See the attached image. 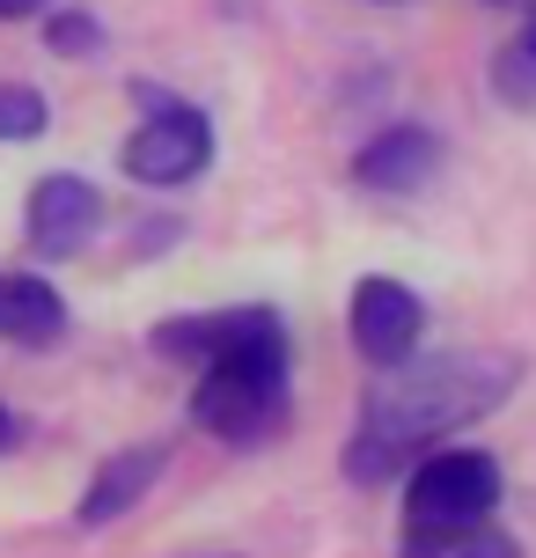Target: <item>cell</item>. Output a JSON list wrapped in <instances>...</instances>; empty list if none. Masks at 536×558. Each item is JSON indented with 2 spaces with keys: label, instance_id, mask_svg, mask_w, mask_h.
<instances>
[{
  "label": "cell",
  "instance_id": "2e32d148",
  "mask_svg": "<svg viewBox=\"0 0 536 558\" xmlns=\"http://www.w3.org/2000/svg\"><path fill=\"white\" fill-rule=\"evenodd\" d=\"M522 45L536 52V0H522Z\"/></svg>",
  "mask_w": 536,
  "mask_h": 558
},
{
  "label": "cell",
  "instance_id": "ac0fdd59",
  "mask_svg": "<svg viewBox=\"0 0 536 558\" xmlns=\"http://www.w3.org/2000/svg\"><path fill=\"white\" fill-rule=\"evenodd\" d=\"M382 8H390V0H382Z\"/></svg>",
  "mask_w": 536,
  "mask_h": 558
},
{
  "label": "cell",
  "instance_id": "8992f818",
  "mask_svg": "<svg viewBox=\"0 0 536 558\" xmlns=\"http://www.w3.org/2000/svg\"><path fill=\"white\" fill-rule=\"evenodd\" d=\"M345 338H353V353H361L375 375H382V367H404L426 345V302L404 279L367 272L361 287H353V302H345Z\"/></svg>",
  "mask_w": 536,
  "mask_h": 558
},
{
  "label": "cell",
  "instance_id": "5b68a950",
  "mask_svg": "<svg viewBox=\"0 0 536 558\" xmlns=\"http://www.w3.org/2000/svg\"><path fill=\"white\" fill-rule=\"evenodd\" d=\"M103 221H111L103 192L88 177H74V169L37 177L29 198H23V243H29L37 265H74V257H88L96 235H103Z\"/></svg>",
  "mask_w": 536,
  "mask_h": 558
},
{
  "label": "cell",
  "instance_id": "6da1fadb",
  "mask_svg": "<svg viewBox=\"0 0 536 558\" xmlns=\"http://www.w3.org/2000/svg\"><path fill=\"white\" fill-rule=\"evenodd\" d=\"M155 361L192 367V426L214 434L221 448H272L294 426V331L272 302L243 308H192V316H162L155 331Z\"/></svg>",
  "mask_w": 536,
  "mask_h": 558
},
{
  "label": "cell",
  "instance_id": "4fadbf2b",
  "mask_svg": "<svg viewBox=\"0 0 536 558\" xmlns=\"http://www.w3.org/2000/svg\"><path fill=\"white\" fill-rule=\"evenodd\" d=\"M449 558H522V544H514V536L500 530V522H485V530H471Z\"/></svg>",
  "mask_w": 536,
  "mask_h": 558
},
{
  "label": "cell",
  "instance_id": "9c48e42d",
  "mask_svg": "<svg viewBox=\"0 0 536 558\" xmlns=\"http://www.w3.org/2000/svg\"><path fill=\"white\" fill-rule=\"evenodd\" d=\"M74 331V308L45 272H0V338L15 353H52Z\"/></svg>",
  "mask_w": 536,
  "mask_h": 558
},
{
  "label": "cell",
  "instance_id": "ba28073f",
  "mask_svg": "<svg viewBox=\"0 0 536 558\" xmlns=\"http://www.w3.org/2000/svg\"><path fill=\"white\" fill-rule=\"evenodd\" d=\"M162 471H170V441H133V448H118V456H103V463L88 471V485H82L74 522H82V530H111V522H125V514L155 493Z\"/></svg>",
  "mask_w": 536,
  "mask_h": 558
},
{
  "label": "cell",
  "instance_id": "e0dca14e",
  "mask_svg": "<svg viewBox=\"0 0 536 558\" xmlns=\"http://www.w3.org/2000/svg\"><path fill=\"white\" fill-rule=\"evenodd\" d=\"M478 8H522V0H478Z\"/></svg>",
  "mask_w": 536,
  "mask_h": 558
},
{
  "label": "cell",
  "instance_id": "8fae6325",
  "mask_svg": "<svg viewBox=\"0 0 536 558\" xmlns=\"http://www.w3.org/2000/svg\"><path fill=\"white\" fill-rule=\"evenodd\" d=\"M45 125H52V104H45V88L0 82V140H8V147H23V140H45Z\"/></svg>",
  "mask_w": 536,
  "mask_h": 558
},
{
  "label": "cell",
  "instance_id": "52a82bcc",
  "mask_svg": "<svg viewBox=\"0 0 536 558\" xmlns=\"http://www.w3.org/2000/svg\"><path fill=\"white\" fill-rule=\"evenodd\" d=\"M441 162H449V140L434 133V125H419V118H397V125L361 140L353 184L375 192V198H419L426 184L441 177Z\"/></svg>",
  "mask_w": 536,
  "mask_h": 558
},
{
  "label": "cell",
  "instance_id": "277c9868",
  "mask_svg": "<svg viewBox=\"0 0 536 558\" xmlns=\"http://www.w3.org/2000/svg\"><path fill=\"white\" fill-rule=\"evenodd\" d=\"M133 104H141V125L118 147V169L133 184H147V192H184V184H198L214 169V155H221L214 118L198 111V104H184V96H170V88H155V82L133 88Z\"/></svg>",
  "mask_w": 536,
  "mask_h": 558
},
{
  "label": "cell",
  "instance_id": "7c38bea8",
  "mask_svg": "<svg viewBox=\"0 0 536 558\" xmlns=\"http://www.w3.org/2000/svg\"><path fill=\"white\" fill-rule=\"evenodd\" d=\"M492 96H500L508 111H536V52L522 45V37L492 59Z\"/></svg>",
  "mask_w": 536,
  "mask_h": 558
},
{
  "label": "cell",
  "instance_id": "5bb4252c",
  "mask_svg": "<svg viewBox=\"0 0 536 558\" xmlns=\"http://www.w3.org/2000/svg\"><path fill=\"white\" fill-rule=\"evenodd\" d=\"M15 448H23V418L0 404V456H15Z\"/></svg>",
  "mask_w": 536,
  "mask_h": 558
},
{
  "label": "cell",
  "instance_id": "30bf717a",
  "mask_svg": "<svg viewBox=\"0 0 536 558\" xmlns=\"http://www.w3.org/2000/svg\"><path fill=\"white\" fill-rule=\"evenodd\" d=\"M103 45H111L103 15H88V8H45V52L52 59H103Z\"/></svg>",
  "mask_w": 536,
  "mask_h": 558
},
{
  "label": "cell",
  "instance_id": "3957f363",
  "mask_svg": "<svg viewBox=\"0 0 536 558\" xmlns=\"http://www.w3.org/2000/svg\"><path fill=\"white\" fill-rule=\"evenodd\" d=\"M508 500V471L492 448H426L404 471L397 558H449L471 530H485Z\"/></svg>",
  "mask_w": 536,
  "mask_h": 558
},
{
  "label": "cell",
  "instance_id": "9a60e30c",
  "mask_svg": "<svg viewBox=\"0 0 536 558\" xmlns=\"http://www.w3.org/2000/svg\"><path fill=\"white\" fill-rule=\"evenodd\" d=\"M52 0H0V23H23V15H45Z\"/></svg>",
  "mask_w": 536,
  "mask_h": 558
},
{
  "label": "cell",
  "instance_id": "7a4b0ae2",
  "mask_svg": "<svg viewBox=\"0 0 536 558\" xmlns=\"http://www.w3.org/2000/svg\"><path fill=\"white\" fill-rule=\"evenodd\" d=\"M522 390V353H492V345H463V353H412L404 367H382L375 390L353 412L339 471L361 493H382L419 463L426 448L471 434Z\"/></svg>",
  "mask_w": 536,
  "mask_h": 558
}]
</instances>
